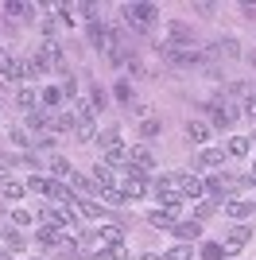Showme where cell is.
<instances>
[{"label":"cell","mask_w":256,"mask_h":260,"mask_svg":"<svg viewBox=\"0 0 256 260\" xmlns=\"http://www.w3.org/2000/svg\"><path fill=\"white\" fill-rule=\"evenodd\" d=\"M101 241H105V245H120V241H124V229L120 225H105L101 229Z\"/></svg>","instance_id":"d4e9b609"},{"label":"cell","mask_w":256,"mask_h":260,"mask_svg":"<svg viewBox=\"0 0 256 260\" xmlns=\"http://www.w3.org/2000/svg\"><path fill=\"white\" fill-rule=\"evenodd\" d=\"M47 171H54V175H58V179H70V175H74V171H70V163H66L62 155H54V159H51V167H47Z\"/></svg>","instance_id":"4316f807"},{"label":"cell","mask_w":256,"mask_h":260,"mask_svg":"<svg viewBox=\"0 0 256 260\" xmlns=\"http://www.w3.org/2000/svg\"><path fill=\"white\" fill-rule=\"evenodd\" d=\"M213 54H221V58H241V43H237L233 35H225L213 43Z\"/></svg>","instance_id":"4fadbf2b"},{"label":"cell","mask_w":256,"mask_h":260,"mask_svg":"<svg viewBox=\"0 0 256 260\" xmlns=\"http://www.w3.org/2000/svg\"><path fill=\"white\" fill-rule=\"evenodd\" d=\"M12 221H16V225H31V214H27V210H12Z\"/></svg>","instance_id":"ab89813d"},{"label":"cell","mask_w":256,"mask_h":260,"mask_svg":"<svg viewBox=\"0 0 256 260\" xmlns=\"http://www.w3.org/2000/svg\"><path fill=\"white\" fill-rule=\"evenodd\" d=\"M194 12H198V16H213V12H217V8H213V4H206V0H202V4H194Z\"/></svg>","instance_id":"b9f144b4"},{"label":"cell","mask_w":256,"mask_h":260,"mask_svg":"<svg viewBox=\"0 0 256 260\" xmlns=\"http://www.w3.org/2000/svg\"><path fill=\"white\" fill-rule=\"evenodd\" d=\"M117 98L120 101H132V86H128V82H117Z\"/></svg>","instance_id":"60d3db41"},{"label":"cell","mask_w":256,"mask_h":260,"mask_svg":"<svg viewBox=\"0 0 256 260\" xmlns=\"http://www.w3.org/2000/svg\"><path fill=\"white\" fill-rule=\"evenodd\" d=\"M105 167H128V148H113V152H105Z\"/></svg>","instance_id":"7402d4cb"},{"label":"cell","mask_w":256,"mask_h":260,"mask_svg":"<svg viewBox=\"0 0 256 260\" xmlns=\"http://www.w3.org/2000/svg\"><path fill=\"white\" fill-rule=\"evenodd\" d=\"M155 198L163 202V210H179L186 198H182V190H179V175H159L155 179Z\"/></svg>","instance_id":"3957f363"},{"label":"cell","mask_w":256,"mask_h":260,"mask_svg":"<svg viewBox=\"0 0 256 260\" xmlns=\"http://www.w3.org/2000/svg\"><path fill=\"white\" fill-rule=\"evenodd\" d=\"M163 35H167V39H159V43H175V47H190L194 39H190V27H186V23H163Z\"/></svg>","instance_id":"277c9868"},{"label":"cell","mask_w":256,"mask_h":260,"mask_svg":"<svg viewBox=\"0 0 256 260\" xmlns=\"http://www.w3.org/2000/svg\"><path fill=\"white\" fill-rule=\"evenodd\" d=\"M245 113H248V117L256 120V98H248V101H245Z\"/></svg>","instance_id":"7bdbcfd3"},{"label":"cell","mask_w":256,"mask_h":260,"mask_svg":"<svg viewBox=\"0 0 256 260\" xmlns=\"http://www.w3.org/2000/svg\"><path fill=\"white\" fill-rule=\"evenodd\" d=\"M70 183H74L78 190H93V179H85V175H70Z\"/></svg>","instance_id":"74e56055"},{"label":"cell","mask_w":256,"mask_h":260,"mask_svg":"<svg viewBox=\"0 0 256 260\" xmlns=\"http://www.w3.org/2000/svg\"><path fill=\"white\" fill-rule=\"evenodd\" d=\"M171 233L186 245V241H198V237H202V225H198V221H175V229H171Z\"/></svg>","instance_id":"8fae6325"},{"label":"cell","mask_w":256,"mask_h":260,"mask_svg":"<svg viewBox=\"0 0 256 260\" xmlns=\"http://www.w3.org/2000/svg\"><path fill=\"white\" fill-rule=\"evenodd\" d=\"M4 16H35V4H20V0H8V4H4Z\"/></svg>","instance_id":"ffe728a7"},{"label":"cell","mask_w":256,"mask_h":260,"mask_svg":"<svg viewBox=\"0 0 256 260\" xmlns=\"http://www.w3.org/2000/svg\"><path fill=\"white\" fill-rule=\"evenodd\" d=\"M62 93H66V101H74V98H78V82H74L70 74H66V82H62Z\"/></svg>","instance_id":"e575fe53"},{"label":"cell","mask_w":256,"mask_h":260,"mask_svg":"<svg viewBox=\"0 0 256 260\" xmlns=\"http://www.w3.org/2000/svg\"><path fill=\"white\" fill-rule=\"evenodd\" d=\"M225 214L233 217V221L252 217V198H225Z\"/></svg>","instance_id":"ba28073f"},{"label":"cell","mask_w":256,"mask_h":260,"mask_svg":"<svg viewBox=\"0 0 256 260\" xmlns=\"http://www.w3.org/2000/svg\"><path fill=\"white\" fill-rule=\"evenodd\" d=\"M35 101H39V93H35L31 86H23L20 93H16V105H20L23 113H31V109H35Z\"/></svg>","instance_id":"d6986e66"},{"label":"cell","mask_w":256,"mask_h":260,"mask_svg":"<svg viewBox=\"0 0 256 260\" xmlns=\"http://www.w3.org/2000/svg\"><path fill=\"white\" fill-rule=\"evenodd\" d=\"M23 190H27L23 183H16V179H4V198H12V202H16V198H20Z\"/></svg>","instance_id":"f1b7e54d"},{"label":"cell","mask_w":256,"mask_h":260,"mask_svg":"<svg viewBox=\"0 0 256 260\" xmlns=\"http://www.w3.org/2000/svg\"><path fill=\"white\" fill-rule=\"evenodd\" d=\"M23 249H27V241L20 233H4V252H23Z\"/></svg>","instance_id":"cb8c5ba5"},{"label":"cell","mask_w":256,"mask_h":260,"mask_svg":"<svg viewBox=\"0 0 256 260\" xmlns=\"http://www.w3.org/2000/svg\"><path fill=\"white\" fill-rule=\"evenodd\" d=\"M47 194H51L54 202H62V206H70V202H78V198H74V190H70V186H62V183H51V190H47Z\"/></svg>","instance_id":"2e32d148"},{"label":"cell","mask_w":256,"mask_h":260,"mask_svg":"<svg viewBox=\"0 0 256 260\" xmlns=\"http://www.w3.org/2000/svg\"><path fill=\"white\" fill-rule=\"evenodd\" d=\"M155 51H159V58H163V62H171V66H202L206 62V51H198V47L155 43Z\"/></svg>","instance_id":"6da1fadb"},{"label":"cell","mask_w":256,"mask_h":260,"mask_svg":"<svg viewBox=\"0 0 256 260\" xmlns=\"http://www.w3.org/2000/svg\"><path fill=\"white\" fill-rule=\"evenodd\" d=\"M97 144H101L105 152H113V148H120V128H105V132H97Z\"/></svg>","instance_id":"ac0fdd59"},{"label":"cell","mask_w":256,"mask_h":260,"mask_svg":"<svg viewBox=\"0 0 256 260\" xmlns=\"http://www.w3.org/2000/svg\"><path fill=\"white\" fill-rule=\"evenodd\" d=\"M186 140L190 144H210V124H206V120H186Z\"/></svg>","instance_id":"7c38bea8"},{"label":"cell","mask_w":256,"mask_h":260,"mask_svg":"<svg viewBox=\"0 0 256 260\" xmlns=\"http://www.w3.org/2000/svg\"><path fill=\"white\" fill-rule=\"evenodd\" d=\"M78 12H82V16H89V20L97 23V16H93V12H97V4H93V0H82V4H78Z\"/></svg>","instance_id":"f35d334b"},{"label":"cell","mask_w":256,"mask_h":260,"mask_svg":"<svg viewBox=\"0 0 256 260\" xmlns=\"http://www.w3.org/2000/svg\"><path fill=\"white\" fill-rule=\"evenodd\" d=\"M179 190H182V198H186V202H194V198L206 194V186H202V179H198V175H179Z\"/></svg>","instance_id":"9c48e42d"},{"label":"cell","mask_w":256,"mask_h":260,"mask_svg":"<svg viewBox=\"0 0 256 260\" xmlns=\"http://www.w3.org/2000/svg\"><path fill=\"white\" fill-rule=\"evenodd\" d=\"M4 167H8V163H0V175H4Z\"/></svg>","instance_id":"f6af8a7d"},{"label":"cell","mask_w":256,"mask_h":260,"mask_svg":"<svg viewBox=\"0 0 256 260\" xmlns=\"http://www.w3.org/2000/svg\"><path fill=\"white\" fill-rule=\"evenodd\" d=\"M206 194H213V198H225V190H229V179H221V175H213V179H206Z\"/></svg>","instance_id":"e0dca14e"},{"label":"cell","mask_w":256,"mask_h":260,"mask_svg":"<svg viewBox=\"0 0 256 260\" xmlns=\"http://www.w3.org/2000/svg\"><path fill=\"white\" fill-rule=\"evenodd\" d=\"M27 190H31V194H47V190H51V183H47V179H39V175H31Z\"/></svg>","instance_id":"d6a6232c"},{"label":"cell","mask_w":256,"mask_h":260,"mask_svg":"<svg viewBox=\"0 0 256 260\" xmlns=\"http://www.w3.org/2000/svg\"><path fill=\"white\" fill-rule=\"evenodd\" d=\"M225 148H202V155H198V167H221V159H225Z\"/></svg>","instance_id":"5bb4252c"},{"label":"cell","mask_w":256,"mask_h":260,"mask_svg":"<svg viewBox=\"0 0 256 260\" xmlns=\"http://www.w3.org/2000/svg\"><path fill=\"white\" fill-rule=\"evenodd\" d=\"M210 120L217 124V128H229V124L237 120V109L229 105V101H221V105H210Z\"/></svg>","instance_id":"30bf717a"},{"label":"cell","mask_w":256,"mask_h":260,"mask_svg":"<svg viewBox=\"0 0 256 260\" xmlns=\"http://www.w3.org/2000/svg\"><path fill=\"white\" fill-rule=\"evenodd\" d=\"M120 16H124L128 27H140V31L159 23V8L155 4H120Z\"/></svg>","instance_id":"7a4b0ae2"},{"label":"cell","mask_w":256,"mask_h":260,"mask_svg":"<svg viewBox=\"0 0 256 260\" xmlns=\"http://www.w3.org/2000/svg\"><path fill=\"white\" fill-rule=\"evenodd\" d=\"M225 152H229V155H248V152H252V144H248V136H233Z\"/></svg>","instance_id":"603a6c76"},{"label":"cell","mask_w":256,"mask_h":260,"mask_svg":"<svg viewBox=\"0 0 256 260\" xmlns=\"http://www.w3.org/2000/svg\"><path fill=\"white\" fill-rule=\"evenodd\" d=\"M140 260H163V256H155V252H144V256H140Z\"/></svg>","instance_id":"ee69618b"},{"label":"cell","mask_w":256,"mask_h":260,"mask_svg":"<svg viewBox=\"0 0 256 260\" xmlns=\"http://www.w3.org/2000/svg\"><path fill=\"white\" fill-rule=\"evenodd\" d=\"M8 136H12V140H16V144H20V148H31V144H35L31 136H27V128H12Z\"/></svg>","instance_id":"836d02e7"},{"label":"cell","mask_w":256,"mask_h":260,"mask_svg":"<svg viewBox=\"0 0 256 260\" xmlns=\"http://www.w3.org/2000/svg\"><path fill=\"white\" fill-rule=\"evenodd\" d=\"M78 214H85V217H105V210L97 206V202H78Z\"/></svg>","instance_id":"4dcf8cb0"},{"label":"cell","mask_w":256,"mask_h":260,"mask_svg":"<svg viewBox=\"0 0 256 260\" xmlns=\"http://www.w3.org/2000/svg\"><path fill=\"white\" fill-rule=\"evenodd\" d=\"M213 210H217V206H213V202H202V206L194 210V221H206V217H210Z\"/></svg>","instance_id":"d590c367"},{"label":"cell","mask_w":256,"mask_h":260,"mask_svg":"<svg viewBox=\"0 0 256 260\" xmlns=\"http://www.w3.org/2000/svg\"><path fill=\"white\" fill-rule=\"evenodd\" d=\"M163 260H190V245H175V249H167Z\"/></svg>","instance_id":"f546056e"},{"label":"cell","mask_w":256,"mask_h":260,"mask_svg":"<svg viewBox=\"0 0 256 260\" xmlns=\"http://www.w3.org/2000/svg\"><path fill=\"white\" fill-rule=\"evenodd\" d=\"M97 194L105 198L109 206H128V198H124V194H120V186H105V190H97Z\"/></svg>","instance_id":"44dd1931"},{"label":"cell","mask_w":256,"mask_h":260,"mask_svg":"<svg viewBox=\"0 0 256 260\" xmlns=\"http://www.w3.org/2000/svg\"><path fill=\"white\" fill-rule=\"evenodd\" d=\"M12 78H16V58L4 54V58H0V82H12Z\"/></svg>","instance_id":"83f0119b"},{"label":"cell","mask_w":256,"mask_h":260,"mask_svg":"<svg viewBox=\"0 0 256 260\" xmlns=\"http://www.w3.org/2000/svg\"><path fill=\"white\" fill-rule=\"evenodd\" d=\"M62 241H66V229H62V225H54V221H43V225H39V245L58 249Z\"/></svg>","instance_id":"8992f818"},{"label":"cell","mask_w":256,"mask_h":260,"mask_svg":"<svg viewBox=\"0 0 256 260\" xmlns=\"http://www.w3.org/2000/svg\"><path fill=\"white\" fill-rule=\"evenodd\" d=\"M148 221H151L155 229H175V210H151Z\"/></svg>","instance_id":"9a60e30c"},{"label":"cell","mask_w":256,"mask_h":260,"mask_svg":"<svg viewBox=\"0 0 256 260\" xmlns=\"http://www.w3.org/2000/svg\"><path fill=\"white\" fill-rule=\"evenodd\" d=\"M159 132H163V124H159L155 117H148L144 124H140V136H144V140H151V136H159Z\"/></svg>","instance_id":"484cf974"},{"label":"cell","mask_w":256,"mask_h":260,"mask_svg":"<svg viewBox=\"0 0 256 260\" xmlns=\"http://www.w3.org/2000/svg\"><path fill=\"white\" fill-rule=\"evenodd\" d=\"M128 163L140 167V171H151V167H155V155H151L148 144H136V148H128Z\"/></svg>","instance_id":"52a82bcc"},{"label":"cell","mask_w":256,"mask_h":260,"mask_svg":"<svg viewBox=\"0 0 256 260\" xmlns=\"http://www.w3.org/2000/svg\"><path fill=\"white\" fill-rule=\"evenodd\" d=\"M0 214H4V210H0Z\"/></svg>","instance_id":"bcb514c9"},{"label":"cell","mask_w":256,"mask_h":260,"mask_svg":"<svg viewBox=\"0 0 256 260\" xmlns=\"http://www.w3.org/2000/svg\"><path fill=\"white\" fill-rule=\"evenodd\" d=\"M248 241H252V229H245V225H233V229H229V237L221 241V249H225V252H241V249L248 245Z\"/></svg>","instance_id":"5b68a950"},{"label":"cell","mask_w":256,"mask_h":260,"mask_svg":"<svg viewBox=\"0 0 256 260\" xmlns=\"http://www.w3.org/2000/svg\"><path fill=\"white\" fill-rule=\"evenodd\" d=\"M62 101V89H43V105H58Z\"/></svg>","instance_id":"8d00e7d4"},{"label":"cell","mask_w":256,"mask_h":260,"mask_svg":"<svg viewBox=\"0 0 256 260\" xmlns=\"http://www.w3.org/2000/svg\"><path fill=\"white\" fill-rule=\"evenodd\" d=\"M221 256H225L221 245H213V241H210V245H202V260H221Z\"/></svg>","instance_id":"1f68e13d"}]
</instances>
